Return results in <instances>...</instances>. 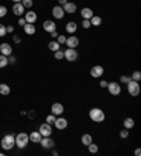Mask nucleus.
<instances>
[{
	"mask_svg": "<svg viewBox=\"0 0 141 156\" xmlns=\"http://www.w3.org/2000/svg\"><path fill=\"white\" fill-rule=\"evenodd\" d=\"M89 118L93 122H103L106 120V114H104V111L102 108L95 107V108H92L89 111Z\"/></svg>",
	"mask_w": 141,
	"mask_h": 156,
	"instance_id": "f257e3e1",
	"label": "nucleus"
},
{
	"mask_svg": "<svg viewBox=\"0 0 141 156\" xmlns=\"http://www.w3.org/2000/svg\"><path fill=\"white\" fill-rule=\"evenodd\" d=\"M0 145L4 151H10L16 146V135L13 134H9V135H4L3 138H2V142H0Z\"/></svg>",
	"mask_w": 141,
	"mask_h": 156,
	"instance_id": "f03ea898",
	"label": "nucleus"
},
{
	"mask_svg": "<svg viewBox=\"0 0 141 156\" xmlns=\"http://www.w3.org/2000/svg\"><path fill=\"white\" fill-rule=\"evenodd\" d=\"M30 142V138H28V134L26 132H20V134L16 135V146L20 149H24Z\"/></svg>",
	"mask_w": 141,
	"mask_h": 156,
	"instance_id": "7ed1b4c3",
	"label": "nucleus"
},
{
	"mask_svg": "<svg viewBox=\"0 0 141 156\" xmlns=\"http://www.w3.org/2000/svg\"><path fill=\"white\" fill-rule=\"evenodd\" d=\"M127 91H128V94L136 97V96L140 94V83L138 82H134V80H130L128 83H127Z\"/></svg>",
	"mask_w": 141,
	"mask_h": 156,
	"instance_id": "20e7f679",
	"label": "nucleus"
},
{
	"mask_svg": "<svg viewBox=\"0 0 141 156\" xmlns=\"http://www.w3.org/2000/svg\"><path fill=\"white\" fill-rule=\"evenodd\" d=\"M63 55H65L63 58L67 59L68 62H75L76 59H78V56H79L78 51H76V49H74V48H67V49L63 51Z\"/></svg>",
	"mask_w": 141,
	"mask_h": 156,
	"instance_id": "39448f33",
	"label": "nucleus"
},
{
	"mask_svg": "<svg viewBox=\"0 0 141 156\" xmlns=\"http://www.w3.org/2000/svg\"><path fill=\"white\" fill-rule=\"evenodd\" d=\"M107 90L109 93H110L111 96H119L120 93H121V86H120V83H117V82H110V83H107Z\"/></svg>",
	"mask_w": 141,
	"mask_h": 156,
	"instance_id": "423d86ee",
	"label": "nucleus"
},
{
	"mask_svg": "<svg viewBox=\"0 0 141 156\" xmlns=\"http://www.w3.org/2000/svg\"><path fill=\"white\" fill-rule=\"evenodd\" d=\"M103 73H104V68L100 65L93 66L92 69H90V76L95 77V79H100V77L103 76Z\"/></svg>",
	"mask_w": 141,
	"mask_h": 156,
	"instance_id": "0eeeda50",
	"label": "nucleus"
},
{
	"mask_svg": "<svg viewBox=\"0 0 141 156\" xmlns=\"http://www.w3.org/2000/svg\"><path fill=\"white\" fill-rule=\"evenodd\" d=\"M65 44H67L68 48H74V49H76L78 45H79V38L76 35H69V37H67Z\"/></svg>",
	"mask_w": 141,
	"mask_h": 156,
	"instance_id": "6e6552de",
	"label": "nucleus"
},
{
	"mask_svg": "<svg viewBox=\"0 0 141 156\" xmlns=\"http://www.w3.org/2000/svg\"><path fill=\"white\" fill-rule=\"evenodd\" d=\"M38 132H40L42 136H49V135L52 134V125H49V124H41L40 128H38Z\"/></svg>",
	"mask_w": 141,
	"mask_h": 156,
	"instance_id": "1a4fd4ad",
	"label": "nucleus"
},
{
	"mask_svg": "<svg viewBox=\"0 0 141 156\" xmlns=\"http://www.w3.org/2000/svg\"><path fill=\"white\" fill-rule=\"evenodd\" d=\"M42 28H44L45 33L51 34V33H54V31H56V24L52 21V20H45L44 24H42Z\"/></svg>",
	"mask_w": 141,
	"mask_h": 156,
	"instance_id": "9d476101",
	"label": "nucleus"
},
{
	"mask_svg": "<svg viewBox=\"0 0 141 156\" xmlns=\"http://www.w3.org/2000/svg\"><path fill=\"white\" fill-rule=\"evenodd\" d=\"M41 146L44 149H52L54 146H55V142H54V139H51L49 136H42L40 141Z\"/></svg>",
	"mask_w": 141,
	"mask_h": 156,
	"instance_id": "9b49d317",
	"label": "nucleus"
},
{
	"mask_svg": "<svg viewBox=\"0 0 141 156\" xmlns=\"http://www.w3.org/2000/svg\"><path fill=\"white\" fill-rule=\"evenodd\" d=\"M52 16H54V18H56V20H62L63 16H65V11H63L62 6H54V9H52Z\"/></svg>",
	"mask_w": 141,
	"mask_h": 156,
	"instance_id": "f8f14e48",
	"label": "nucleus"
},
{
	"mask_svg": "<svg viewBox=\"0 0 141 156\" xmlns=\"http://www.w3.org/2000/svg\"><path fill=\"white\" fill-rule=\"evenodd\" d=\"M54 125H55L56 129L62 131L68 127V120L67 118H63V117H58V118L55 120V122H54Z\"/></svg>",
	"mask_w": 141,
	"mask_h": 156,
	"instance_id": "ddd939ff",
	"label": "nucleus"
},
{
	"mask_svg": "<svg viewBox=\"0 0 141 156\" xmlns=\"http://www.w3.org/2000/svg\"><path fill=\"white\" fill-rule=\"evenodd\" d=\"M62 9L65 13H68V14H74V13H76V10H78L76 3H72V2H67V3L62 6Z\"/></svg>",
	"mask_w": 141,
	"mask_h": 156,
	"instance_id": "4468645a",
	"label": "nucleus"
},
{
	"mask_svg": "<svg viewBox=\"0 0 141 156\" xmlns=\"http://www.w3.org/2000/svg\"><path fill=\"white\" fill-rule=\"evenodd\" d=\"M51 114H54V115H62L63 114V105L61 104V103H54V104L51 105Z\"/></svg>",
	"mask_w": 141,
	"mask_h": 156,
	"instance_id": "2eb2a0df",
	"label": "nucleus"
},
{
	"mask_svg": "<svg viewBox=\"0 0 141 156\" xmlns=\"http://www.w3.org/2000/svg\"><path fill=\"white\" fill-rule=\"evenodd\" d=\"M0 54L4 55V56H10V55L13 54V48H11V45H9L7 42L0 44Z\"/></svg>",
	"mask_w": 141,
	"mask_h": 156,
	"instance_id": "dca6fc26",
	"label": "nucleus"
},
{
	"mask_svg": "<svg viewBox=\"0 0 141 156\" xmlns=\"http://www.w3.org/2000/svg\"><path fill=\"white\" fill-rule=\"evenodd\" d=\"M24 14H26V16H24L26 23H31V24H34V23L37 21L38 16H37V13H35V11H26Z\"/></svg>",
	"mask_w": 141,
	"mask_h": 156,
	"instance_id": "f3484780",
	"label": "nucleus"
},
{
	"mask_svg": "<svg viewBox=\"0 0 141 156\" xmlns=\"http://www.w3.org/2000/svg\"><path fill=\"white\" fill-rule=\"evenodd\" d=\"M13 13H14L16 16H19V17H21V16L26 13V9H24V6L21 4V2H20V3H14V6H13Z\"/></svg>",
	"mask_w": 141,
	"mask_h": 156,
	"instance_id": "a211bd4d",
	"label": "nucleus"
},
{
	"mask_svg": "<svg viewBox=\"0 0 141 156\" xmlns=\"http://www.w3.org/2000/svg\"><path fill=\"white\" fill-rule=\"evenodd\" d=\"M23 30H24V33H26L27 35H34V34H35V31H37L35 26H34V24H31V23H26V24L23 26Z\"/></svg>",
	"mask_w": 141,
	"mask_h": 156,
	"instance_id": "6ab92c4d",
	"label": "nucleus"
},
{
	"mask_svg": "<svg viewBox=\"0 0 141 156\" xmlns=\"http://www.w3.org/2000/svg\"><path fill=\"white\" fill-rule=\"evenodd\" d=\"M65 31H67L68 34H75L76 33V31H78V24H76V21L67 23V26H65Z\"/></svg>",
	"mask_w": 141,
	"mask_h": 156,
	"instance_id": "aec40b11",
	"label": "nucleus"
},
{
	"mask_svg": "<svg viewBox=\"0 0 141 156\" xmlns=\"http://www.w3.org/2000/svg\"><path fill=\"white\" fill-rule=\"evenodd\" d=\"M81 16H82V18H85V20H90V18L95 16V13H93V10L92 9H89V7H83L81 10Z\"/></svg>",
	"mask_w": 141,
	"mask_h": 156,
	"instance_id": "412c9836",
	"label": "nucleus"
},
{
	"mask_svg": "<svg viewBox=\"0 0 141 156\" xmlns=\"http://www.w3.org/2000/svg\"><path fill=\"white\" fill-rule=\"evenodd\" d=\"M28 138H30V141L34 142V144H40L41 138H42V135H41L38 131H33V132L28 135Z\"/></svg>",
	"mask_w": 141,
	"mask_h": 156,
	"instance_id": "4be33fe9",
	"label": "nucleus"
},
{
	"mask_svg": "<svg viewBox=\"0 0 141 156\" xmlns=\"http://www.w3.org/2000/svg\"><path fill=\"white\" fill-rule=\"evenodd\" d=\"M82 145H85V146H88L89 144H92L93 142V138H92V135L90 134H83L82 135Z\"/></svg>",
	"mask_w": 141,
	"mask_h": 156,
	"instance_id": "5701e85b",
	"label": "nucleus"
},
{
	"mask_svg": "<svg viewBox=\"0 0 141 156\" xmlns=\"http://www.w3.org/2000/svg\"><path fill=\"white\" fill-rule=\"evenodd\" d=\"M48 48H49V51L55 52V51H58V49H61V45L58 44V41L56 40H52V41H49L48 42Z\"/></svg>",
	"mask_w": 141,
	"mask_h": 156,
	"instance_id": "b1692460",
	"label": "nucleus"
},
{
	"mask_svg": "<svg viewBox=\"0 0 141 156\" xmlns=\"http://www.w3.org/2000/svg\"><path fill=\"white\" fill-rule=\"evenodd\" d=\"M0 94H3V96L10 94V86L6 83H0Z\"/></svg>",
	"mask_w": 141,
	"mask_h": 156,
	"instance_id": "393cba45",
	"label": "nucleus"
},
{
	"mask_svg": "<svg viewBox=\"0 0 141 156\" xmlns=\"http://www.w3.org/2000/svg\"><path fill=\"white\" fill-rule=\"evenodd\" d=\"M123 125H124V128H127V129H131V128H134V120L130 118V117H127L126 120L123 121Z\"/></svg>",
	"mask_w": 141,
	"mask_h": 156,
	"instance_id": "a878e982",
	"label": "nucleus"
},
{
	"mask_svg": "<svg viewBox=\"0 0 141 156\" xmlns=\"http://www.w3.org/2000/svg\"><path fill=\"white\" fill-rule=\"evenodd\" d=\"M90 24L95 27H99L102 24V18L99 17V16H93V17L90 18Z\"/></svg>",
	"mask_w": 141,
	"mask_h": 156,
	"instance_id": "bb28decb",
	"label": "nucleus"
},
{
	"mask_svg": "<svg viewBox=\"0 0 141 156\" xmlns=\"http://www.w3.org/2000/svg\"><path fill=\"white\" fill-rule=\"evenodd\" d=\"M7 65H9V59H7V56H4V55L0 54V69H2V68H6Z\"/></svg>",
	"mask_w": 141,
	"mask_h": 156,
	"instance_id": "cd10ccee",
	"label": "nucleus"
},
{
	"mask_svg": "<svg viewBox=\"0 0 141 156\" xmlns=\"http://www.w3.org/2000/svg\"><path fill=\"white\" fill-rule=\"evenodd\" d=\"M131 80H134V82H140L141 80V72H138V70H136V72L131 73V76H130Z\"/></svg>",
	"mask_w": 141,
	"mask_h": 156,
	"instance_id": "c85d7f7f",
	"label": "nucleus"
},
{
	"mask_svg": "<svg viewBox=\"0 0 141 156\" xmlns=\"http://www.w3.org/2000/svg\"><path fill=\"white\" fill-rule=\"evenodd\" d=\"M88 151H89L90 153H96V152H99V146L96 145V144H89V145H88Z\"/></svg>",
	"mask_w": 141,
	"mask_h": 156,
	"instance_id": "c756f323",
	"label": "nucleus"
},
{
	"mask_svg": "<svg viewBox=\"0 0 141 156\" xmlns=\"http://www.w3.org/2000/svg\"><path fill=\"white\" fill-rule=\"evenodd\" d=\"M55 120H56V115H54V114H49V115H47V118H45V122L49 124V125H54Z\"/></svg>",
	"mask_w": 141,
	"mask_h": 156,
	"instance_id": "7c9ffc66",
	"label": "nucleus"
},
{
	"mask_svg": "<svg viewBox=\"0 0 141 156\" xmlns=\"http://www.w3.org/2000/svg\"><path fill=\"white\" fill-rule=\"evenodd\" d=\"M54 56H55V59H58V61H61V59H63V51L62 49H58V51H55L54 52Z\"/></svg>",
	"mask_w": 141,
	"mask_h": 156,
	"instance_id": "2f4dec72",
	"label": "nucleus"
},
{
	"mask_svg": "<svg viewBox=\"0 0 141 156\" xmlns=\"http://www.w3.org/2000/svg\"><path fill=\"white\" fill-rule=\"evenodd\" d=\"M21 4L24 9H31L33 7V0H21Z\"/></svg>",
	"mask_w": 141,
	"mask_h": 156,
	"instance_id": "473e14b6",
	"label": "nucleus"
},
{
	"mask_svg": "<svg viewBox=\"0 0 141 156\" xmlns=\"http://www.w3.org/2000/svg\"><path fill=\"white\" fill-rule=\"evenodd\" d=\"M56 41H58V44H60V45H63V44H65V41H67V37L63 35V34H60V35L56 37Z\"/></svg>",
	"mask_w": 141,
	"mask_h": 156,
	"instance_id": "72a5a7b5",
	"label": "nucleus"
},
{
	"mask_svg": "<svg viewBox=\"0 0 141 156\" xmlns=\"http://www.w3.org/2000/svg\"><path fill=\"white\" fill-rule=\"evenodd\" d=\"M6 14H7V7L6 6H0V18L6 17Z\"/></svg>",
	"mask_w": 141,
	"mask_h": 156,
	"instance_id": "f704fd0d",
	"label": "nucleus"
},
{
	"mask_svg": "<svg viewBox=\"0 0 141 156\" xmlns=\"http://www.w3.org/2000/svg\"><path fill=\"white\" fill-rule=\"evenodd\" d=\"M120 138H123V139L128 138V129H127V128H124V129L120 131Z\"/></svg>",
	"mask_w": 141,
	"mask_h": 156,
	"instance_id": "c9c22d12",
	"label": "nucleus"
},
{
	"mask_svg": "<svg viewBox=\"0 0 141 156\" xmlns=\"http://www.w3.org/2000/svg\"><path fill=\"white\" fill-rule=\"evenodd\" d=\"M82 27H83V28H90V27H92V24H90V20H85V18H83V21H82Z\"/></svg>",
	"mask_w": 141,
	"mask_h": 156,
	"instance_id": "e433bc0d",
	"label": "nucleus"
},
{
	"mask_svg": "<svg viewBox=\"0 0 141 156\" xmlns=\"http://www.w3.org/2000/svg\"><path fill=\"white\" fill-rule=\"evenodd\" d=\"M130 76H126V75H123V76L121 77H120V82H121V83H128V82H130Z\"/></svg>",
	"mask_w": 141,
	"mask_h": 156,
	"instance_id": "4c0bfd02",
	"label": "nucleus"
},
{
	"mask_svg": "<svg viewBox=\"0 0 141 156\" xmlns=\"http://www.w3.org/2000/svg\"><path fill=\"white\" fill-rule=\"evenodd\" d=\"M6 34H7V31H6V26L0 24V37H4Z\"/></svg>",
	"mask_w": 141,
	"mask_h": 156,
	"instance_id": "58836bf2",
	"label": "nucleus"
},
{
	"mask_svg": "<svg viewBox=\"0 0 141 156\" xmlns=\"http://www.w3.org/2000/svg\"><path fill=\"white\" fill-rule=\"evenodd\" d=\"M7 59H9V63H11V65H14V63H16V58H14V56H11V55H10Z\"/></svg>",
	"mask_w": 141,
	"mask_h": 156,
	"instance_id": "ea45409f",
	"label": "nucleus"
},
{
	"mask_svg": "<svg viewBox=\"0 0 141 156\" xmlns=\"http://www.w3.org/2000/svg\"><path fill=\"white\" fill-rule=\"evenodd\" d=\"M13 41H14L16 44H20V42H21V38H20L19 35H14V37H13Z\"/></svg>",
	"mask_w": 141,
	"mask_h": 156,
	"instance_id": "a19ab883",
	"label": "nucleus"
},
{
	"mask_svg": "<svg viewBox=\"0 0 141 156\" xmlns=\"http://www.w3.org/2000/svg\"><path fill=\"white\" fill-rule=\"evenodd\" d=\"M24 24H26V18H23V17H20L19 18V26H24Z\"/></svg>",
	"mask_w": 141,
	"mask_h": 156,
	"instance_id": "79ce46f5",
	"label": "nucleus"
},
{
	"mask_svg": "<svg viewBox=\"0 0 141 156\" xmlns=\"http://www.w3.org/2000/svg\"><path fill=\"white\" fill-rule=\"evenodd\" d=\"M6 31H7V33H13V31H14V27H13V26H7V27H6Z\"/></svg>",
	"mask_w": 141,
	"mask_h": 156,
	"instance_id": "37998d69",
	"label": "nucleus"
},
{
	"mask_svg": "<svg viewBox=\"0 0 141 156\" xmlns=\"http://www.w3.org/2000/svg\"><path fill=\"white\" fill-rule=\"evenodd\" d=\"M60 35L58 34V31H54V33H51V37H52V40H56V37Z\"/></svg>",
	"mask_w": 141,
	"mask_h": 156,
	"instance_id": "c03bdc74",
	"label": "nucleus"
},
{
	"mask_svg": "<svg viewBox=\"0 0 141 156\" xmlns=\"http://www.w3.org/2000/svg\"><path fill=\"white\" fill-rule=\"evenodd\" d=\"M109 82H106V80H100V87H106L107 86Z\"/></svg>",
	"mask_w": 141,
	"mask_h": 156,
	"instance_id": "a18cd8bd",
	"label": "nucleus"
},
{
	"mask_svg": "<svg viewBox=\"0 0 141 156\" xmlns=\"http://www.w3.org/2000/svg\"><path fill=\"white\" fill-rule=\"evenodd\" d=\"M134 155H136V156H140L141 155V151H140V149H136V151H134Z\"/></svg>",
	"mask_w": 141,
	"mask_h": 156,
	"instance_id": "49530a36",
	"label": "nucleus"
},
{
	"mask_svg": "<svg viewBox=\"0 0 141 156\" xmlns=\"http://www.w3.org/2000/svg\"><path fill=\"white\" fill-rule=\"evenodd\" d=\"M68 0H58V3H60V6H63V4L67 3Z\"/></svg>",
	"mask_w": 141,
	"mask_h": 156,
	"instance_id": "de8ad7c7",
	"label": "nucleus"
},
{
	"mask_svg": "<svg viewBox=\"0 0 141 156\" xmlns=\"http://www.w3.org/2000/svg\"><path fill=\"white\" fill-rule=\"evenodd\" d=\"M52 155H54V156H56V155H58V152H56V151H55V149H54V148H52Z\"/></svg>",
	"mask_w": 141,
	"mask_h": 156,
	"instance_id": "09e8293b",
	"label": "nucleus"
},
{
	"mask_svg": "<svg viewBox=\"0 0 141 156\" xmlns=\"http://www.w3.org/2000/svg\"><path fill=\"white\" fill-rule=\"evenodd\" d=\"M28 117H30V118H34V111H30V114H28Z\"/></svg>",
	"mask_w": 141,
	"mask_h": 156,
	"instance_id": "8fccbe9b",
	"label": "nucleus"
},
{
	"mask_svg": "<svg viewBox=\"0 0 141 156\" xmlns=\"http://www.w3.org/2000/svg\"><path fill=\"white\" fill-rule=\"evenodd\" d=\"M11 2H14V3H20L21 0H11Z\"/></svg>",
	"mask_w": 141,
	"mask_h": 156,
	"instance_id": "3c124183",
	"label": "nucleus"
},
{
	"mask_svg": "<svg viewBox=\"0 0 141 156\" xmlns=\"http://www.w3.org/2000/svg\"><path fill=\"white\" fill-rule=\"evenodd\" d=\"M3 155H4V153H3V152H0V156H3Z\"/></svg>",
	"mask_w": 141,
	"mask_h": 156,
	"instance_id": "603ef678",
	"label": "nucleus"
}]
</instances>
